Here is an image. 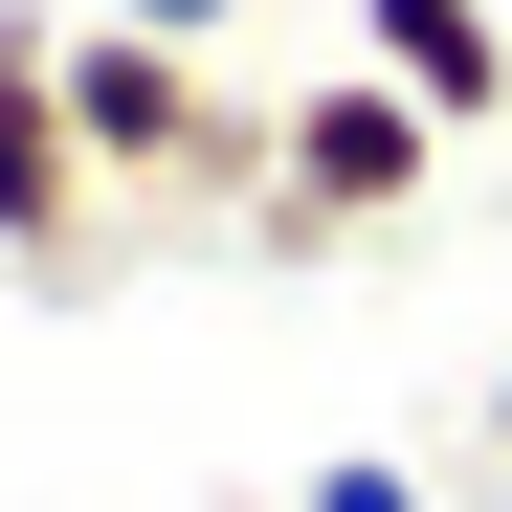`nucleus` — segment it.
<instances>
[{
	"instance_id": "obj_1",
	"label": "nucleus",
	"mask_w": 512,
	"mask_h": 512,
	"mask_svg": "<svg viewBox=\"0 0 512 512\" xmlns=\"http://www.w3.org/2000/svg\"><path fill=\"white\" fill-rule=\"evenodd\" d=\"M446 112H423V90H379V67H334V90H290L268 112V201H245V223H268V245H357V223H401L423 179H446Z\"/></svg>"
},
{
	"instance_id": "obj_2",
	"label": "nucleus",
	"mask_w": 512,
	"mask_h": 512,
	"mask_svg": "<svg viewBox=\"0 0 512 512\" xmlns=\"http://www.w3.org/2000/svg\"><path fill=\"white\" fill-rule=\"evenodd\" d=\"M67 134H90V179H268V134H245L223 90H201V45H134V23H90L67 0Z\"/></svg>"
},
{
	"instance_id": "obj_3",
	"label": "nucleus",
	"mask_w": 512,
	"mask_h": 512,
	"mask_svg": "<svg viewBox=\"0 0 512 512\" xmlns=\"http://www.w3.org/2000/svg\"><path fill=\"white\" fill-rule=\"evenodd\" d=\"M0 268L90 290V134H67V23L0 0Z\"/></svg>"
},
{
	"instance_id": "obj_4",
	"label": "nucleus",
	"mask_w": 512,
	"mask_h": 512,
	"mask_svg": "<svg viewBox=\"0 0 512 512\" xmlns=\"http://www.w3.org/2000/svg\"><path fill=\"white\" fill-rule=\"evenodd\" d=\"M357 67L423 90L446 134H490V112H512V0H357Z\"/></svg>"
},
{
	"instance_id": "obj_5",
	"label": "nucleus",
	"mask_w": 512,
	"mask_h": 512,
	"mask_svg": "<svg viewBox=\"0 0 512 512\" xmlns=\"http://www.w3.org/2000/svg\"><path fill=\"white\" fill-rule=\"evenodd\" d=\"M290 512H446V490H423V468H401V446H334V468H312V490H290Z\"/></svg>"
},
{
	"instance_id": "obj_6",
	"label": "nucleus",
	"mask_w": 512,
	"mask_h": 512,
	"mask_svg": "<svg viewBox=\"0 0 512 512\" xmlns=\"http://www.w3.org/2000/svg\"><path fill=\"white\" fill-rule=\"evenodd\" d=\"M90 23H134V45H223L245 0H90Z\"/></svg>"
}]
</instances>
